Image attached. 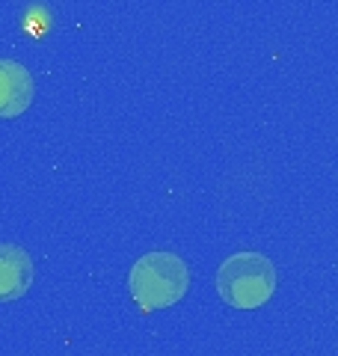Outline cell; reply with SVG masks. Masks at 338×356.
<instances>
[{
	"label": "cell",
	"instance_id": "6da1fadb",
	"mask_svg": "<svg viewBox=\"0 0 338 356\" xmlns=\"http://www.w3.org/2000/svg\"><path fill=\"white\" fill-rule=\"evenodd\" d=\"M128 285H131L134 303L143 312H157V309L175 306L190 288L187 261L166 250L149 252L131 267Z\"/></svg>",
	"mask_w": 338,
	"mask_h": 356
},
{
	"label": "cell",
	"instance_id": "7a4b0ae2",
	"mask_svg": "<svg viewBox=\"0 0 338 356\" xmlns=\"http://www.w3.org/2000/svg\"><path fill=\"white\" fill-rule=\"evenodd\" d=\"M217 291L232 309H258L276 291V267L264 252H234L220 264Z\"/></svg>",
	"mask_w": 338,
	"mask_h": 356
},
{
	"label": "cell",
	"instance_id": "3957f363",
	"mask_svg": "<svg viewBox=\"0 0 338 356\" xmlns=\"http://www.w3.org/2000/svg\"><path fill=\"white\" fill-rule=\"evenodd\" d=\"M36 276V267L24 247L15 243H0V303H13L21 300Z\"/></svg>",
	"mask_w": 338,
	"mask_h": 356
},
{
	"label": "cell",
	"instance_id": "277c9868",
	"mask_svg": "<svg viewBox=\"0 0 338 356\" xmlns=\"http://www.w3.org/2000/svg\"><path fill=\"white\" fill-rule=\"evenodd\" d=\"M33 104V77L21 63L0 60V119H15Z\"/></svg>",
	"mask_w": 338,
	"mask_h": 356
}]
</instances>
